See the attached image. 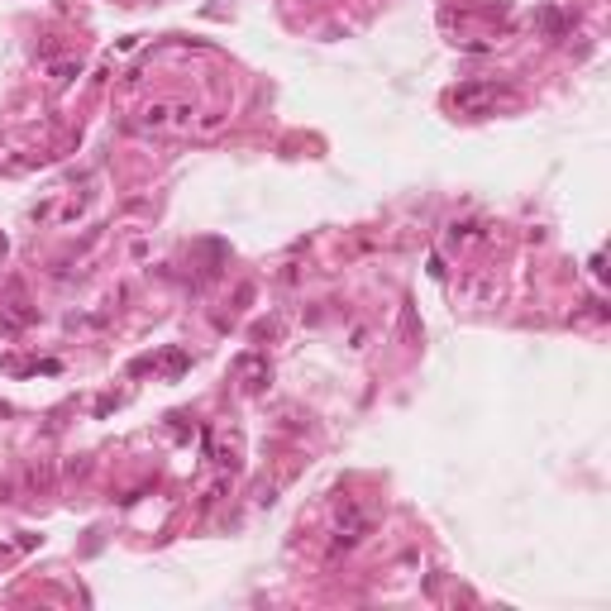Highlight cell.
<instances>
[{
	"label": "cell",
	"instance_id": "cell-1",
	"mask_svg": "<svg viewBox=\"0 0 611 611\" xmlns=\"http://www.w3.org/2000/svg\"><path fill=\"white\" fill-rule=\"evenodd\" d=\"M502 96H506V91L497 86V81H468V86H458V91H454L449 101H454L458 110H463V115H478V110L497 106Z\"/></svg>",
	"mask_w": 611,
	"mask_h": 611
},
{
	"label": "cell",
	"instance_id": "cell-2",
	"mask_svg": "<svg viewBox=\"0 0 611 611\" xmlns=\"http://www.w3.org/2000/svg\"><path fill=\"white\" fill-rule=\"evenodd\" d=\"M225 125H230V115H225V110H215V115H206V120L196 125V134H201V139H215Z\"/></svg>",
	"mask_w": 611,
	"mask_h": 611
}]
</instances>
